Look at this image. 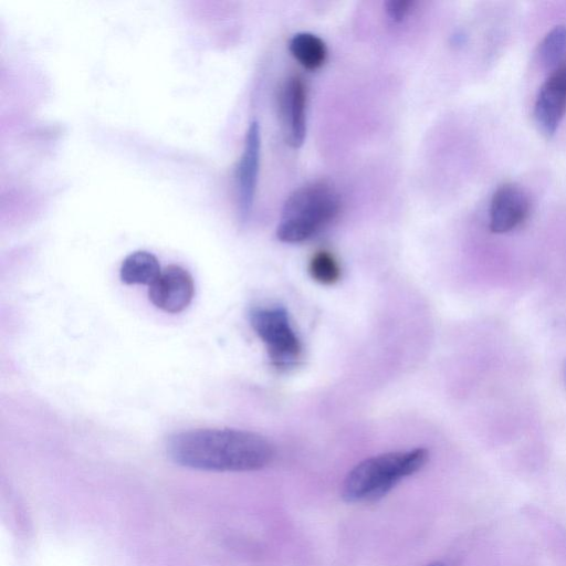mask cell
<instances>
[{"label": "cell", "instance_id": "cell-1", "mask_svg": "<svg viewBox=\"0 0 566 566\" xmlns=\"http://www.w3.org/2000/svg\"><path fill=\"white\" fill-rule=\"evenodd\" d=\"M169 459L193 470L213 472L254 471L273 459L272 444L245 430L201 428L171 434L166 442Z\"/></svg>", "mask_w": 566, "mask_h": 566}, {"label": "cell", "instance_id": "cell-2", "mask_svg": "<svg viewBox=\"0 0 566 566\" xmlns=\"http://www.w3.org/2000/svg\"><path fill=\"white\" fill-rule=\"evenodd\" d=\"M424 448L382 453L365 459L345 478L342 496L347 502H373L387 494L401 479L428 461Z\"/></svg>", "mask_w": 566, "mask_h": 566}, {"label": "cell", "instance_id": "cell-3", "mask_svg": "<svg viewBox=\"0 0 566 566\" xmlns=\"http://www.w3.org/2000/svg\"><path fill=\"white\" fill-rule=\"evenodd\" d=\"M339 210V196L331 184L324 180L306 184L285 200L276 237L285 243L306 241L329 224Z\"/></svg>", "mask_w": 566, "mask_h": 566}, {"label": "cell", "instance_id": "cell-4", "mask_svg": "<svg viewBox=\"0 0 566 566\" xmlns=\"http://www.w3.org/2000/svg\"><path fill=\"white\" fill-rule=\"evenodd\" d=\"M251 326L265 344L271 363L280 369L297 364L302 344L290 316L281 306L256 307L250 314Z\"/></svg>", "mask_w": 566, "mask_h": 566}, {"label": "cell", "instance_id": "cell-5", "mask_svg": "<svg viewBox=\"0 0 566 566\" xmlns=\"http://www.w3.org/2000/svg\"><path fill=\"white\" fill-rule=\"evenodd\" d=\"M566 113V60L551 72L536 96L533 117L538 130L551 137Z\"/></svg>", "mask_w": 566, "mask_h": 566}, {"label": "cell", "instance_id": "cell-6", "mask_svg": "<svg viewBox=\"0 0 566 566\" xmlns=\"http://www.w3.org/2000/svg\"><path fill=\"white\" fill-rule=\"evenodd\" d=\"M531 214V201L518 185L504 182L494 191L489 210V228L506 233L521 227Z\"/></svg>", "mask_w": 566, "mask_h": 566}, {"label": "cell", "instance_id": "cell-7", "mask_svg": "<svg viewBox=\"0 0 566 566\" xmlns=\"http://www.w3.org/2000/svg\"><path fill=\"white\" fill-rule=\"evenodd\" d=\"M150 302L167 313L182 312L192 301L195 284L190 273L184 268L170 264L161 269L159 275L149 285Z\"/></svg>", "mask_w": 566, "mask_h": 566}, {"label": "cell", "instance_id": "cell-8", "mask_svg": "<svg viewBox=\"0 0 566 566\" xmlns=\"http://www.w3.org/2000/svg\"><path fill=\"white\" fill-rule=\"evenodd\" d=\"M260 126L252 120L248 127L242 155L235 168V187L240 217L245 220L252 209L260 166Z\"/></svg>", "mask_w": 566, "mask_h": 566}, {"label": "cell", "instance_id": "cell-9", "mask_svg": "<svg viewBox=\"0 0 566 566\" xmlns=\"http://www.w3.org/2000/svg\"><path fill=\"white\" fill-rule=\"evenodd\" d=\"M280 113L286 144L298 148L306 134V86L301 77L292 76L282 86Z\"/></svg>", "mask_w": 566, "mask_h": 566}, {"label": "cell", "instance_id": "cell-10", "mask_svg": "<svg viewBox=\"0 0 566 566\" xmlns=\"http://www.w3.org/2000/svg\"><path fill=\"white\" fill-rule=\"evenodd\" d=\"M161 269L155 254L148 251H136L128 254L122 262L119 277L123 283L150 285Z\"/></svg>", "mask_w": 566, "mask_h": 566}, {"label": "cell", "instance_id": "cell-11", "mask_svg": "<svg viewBox=\"0 0 566 566\" xmlns=\"http://www.w3.org/2000/svg\"><path fill=\"white\" fill-rule=\"evenodd\" d=\"M289 49L294 59L306 70L319 69L326 61L325 42L310 32H300L290 40Z\"/></svg>", "mask_w": 566, "mask_h": 566}, {"label": "cell", "instance_id": "cell-12", "mask_svg": "<svg viewBox=\"0 0 566 566\" xmlns=\"http://www.w3.org/2000/svg\"><path fill=\"white\" fill-rule=\"evenodd\" d=\"M566 50V27L555 25L543 38L538 45L537 56L539 63L545 67H556Z\"/></svg>", "mask_w": 566, "mask_h": 566}, {"label": "cell", "instance_id": "cell-13", "mask_svg": "<svg viewBox=\"0 0 566 566\" xmlns=\"http://www.w3.org/2000/svg\"><path fill=\"white\" fill-rule=\"evenodd\" d=\"M308 272L314 281L324 285L334 284L340 277V268L336 258L326 250H319L312 255Z\"/></svg>", "mask_w": 566, "mask_h": 566}, {"label": "cell", "instance_id": "cell-14", "mask_svg": "<svg viewBox=\"0 0 566 566\" xmlns=\"http://www.w3.org/2000/svg\"><path fill=\"white\" fill-rule=\"evenodd\" d=\"M386 12L394 22L402 21L415 6L412 0H390L386 2Z\"/></svg>", "mask_w": 566, "mask_h": 566}, {"label": "cell", "instance_id": "cell-15", "mask_svg": "<svg viewBox=\"0 0 566 566\" xmlns=\"http://www.w3.org/2000/svg\"><path fill=\"white\" fill-rule=\"evenodd\" d=\"M427 566H446V564H443L441 562H433V563L428 564Z\"/></svg>", "mask_w": 566, "mask_h": 566}, {"label": "cell", "instance_id": "cell-16", "mask_svg": "<svg viewBox=\"0 0 566 566\" xmlns=\"http://www.w3.org/2000/svg\"><path fill=\"white\" fill-rule=\"evenodd\" d=\"M565 380H566V367H565Z\"/></svg>", "mask_w": 566, "mask_h": 566}]
</instances>
